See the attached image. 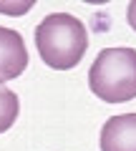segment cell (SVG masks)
Segmentation results:
<instances>
[{"mask_svg":"<svg viewBox=\"0 0 136 151\" xmlns=\"http://www.w3.org/2000/svg\"><path fill=\"white\" fill-rule=\"evenodd\" d=\"M35 45L48 68L68 70L86 55L88 33L78 18L68 13H50L35 25Z\"/></svg>","mask_w":136,"mask_h":151,"instance_id":"obj_1","label":"cell"},{"mask_svg":"<svg viewBox=\"0 0 136 151\" xmlns=\"http://www.w3.org/2000/svg\"><path fill=\"white\" fill-rule=\"evenodd\" d=\"M88 86L106 103H124L136 98V50L104 48L91 65Z\"/></svg>","mask_w":136,"mask_h":151,"instance_id":"obj_2","label":"cell"},{"mask_svg":"<svg viewBox=\"0 0 136 151\" xmlns=\"http://www.w3.org/2000/svg\"><path fill=\"white\" fill-rule=\"evenodd\" d=\"M25 65L28 50L23 35L10 28H0V83L18 78L25 70Z\"/></svg>","mask_w":136,"mask_h":151,"instance_id":"obj_3","label":"cell"},{"mask_svg":"<svg viewBox=\"0 0 136 151\" xmlns=\"http://www.w3.org/2000/svg\"><path fill=\"white\" fill-rule=\"evenodd\" d=\"M101 151H136V113L111 116L101 129Z\"/></svg>","mask_w":136,"mask_h":151,"instance_id":"obj_4","label":"cell"},{"mask_svg":"<svg viewBox=\"0 0 136 151\" xmlns=\"http://www.w3.org/2000/svg\"><path fill=\"white\" fill-rule=\"evenodd\" d=\"M18 108H20L18 96H15L8 86H3V83H0V134H5V131L15 124Z\"/></svg>","mask_w":136,"mask_h":151,"instance_id":"obj_5","label":"cell"},{"mask_svg":"<svg viewBox=\"0 0 136 151\" xmlns=\"http://www.w3.org/2000/svg\"><path fill=\"white\" fill-rule=\"evenodd\" d=\"M33 5H35L33 0H15V3H3L0 0V13H5V15H23Z\"/></svg>","mask_w":136,"mask_h":151,"instance_id":"obj_6","label":"cell"},{"mask_svg":"<svg viewBox=\"0 0 136 151\" xmlns=\"http://www.w3.org/2000/svg\"><path fill=\"white\" fill-rule=\"evenodd\" d=\"M126 18H129V25L136 30V0L129 3V13H126Z\"/></svg>","mask_w":136,"mask_h":151,"instance_id":"obj_7","label":"cell"}]
</instances>
